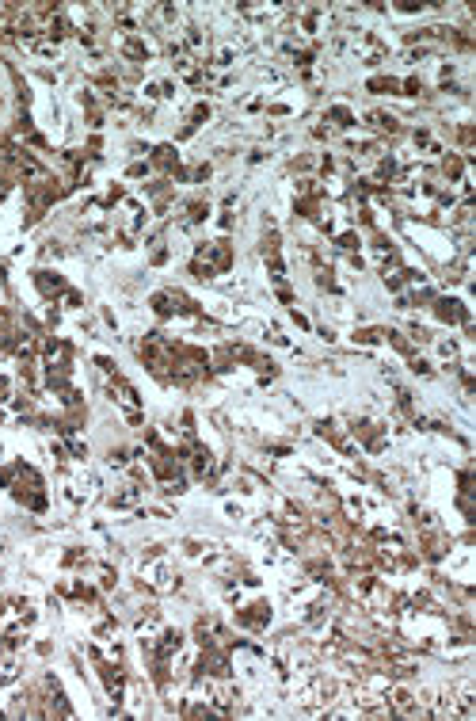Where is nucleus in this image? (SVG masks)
Returning <instances> with one entry per match:
<instances>
[{"mask_svg":"<svg viewBox=\"0 0 476 721\" xmlns=\"http://www.w3.org/2000/svg\"><path fill=\"white\" fill-rule=\"evenodd\" d=\"M229 260H233L229 245H225V241H213V245H206L203 252H198V260H194V275L210 279V275H217V271H225V267H229Z\"/></svg>","mask_w":476,"mask_h":721,"instance_id":"obj_1","label":"nucleus"}]
</instances>
